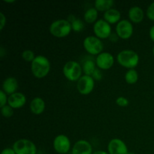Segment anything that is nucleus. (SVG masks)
I'll return each instance as SVG.
<instances>
[{"label":"nucleus","instance_id":"nucleus-35","mask_svg":"<svg viewBox=\"0 0 154 154\" xmlns=\"http://www.w3.org/2000/svg\"><path fill=\"white\" fill-rule=\"evenodd\" d=\"M5 2H8V3H13V2H15L14 0H12V1H8V0H5Z\"/></svg>","mask_w":154,"mask_h":154},{"label":"nucleus","instance_id":"nucleus-26","mask_svg":"<svg viewBox=\"0 0 154 154\" xmlns=\"http://www.w3.org/2000/svg\"><path fill=\"white\" fill-rule=\"evenodd\" d=\"M116 103L120 107H126L129 105V100L126 98L120 96V97L117 98L116 100Z\"/></svg>","mask_w":154,"mask_h":154},{"label":"nucleus","instance_id":"nucleus-13","mask_svg":"<svg viewBox=\"0 0 154 154\" xmlns=\"http://www.w3.org/2000/svg\"><path fill=\"white\" fill-rule=\"evenodd\" d=\"M72 154H93V147L87 141L80 140L74 144Z\"/></svg>","mask_w":154,"mask_h":154},{"label":"nucleus","instance_id":"nucleus-32","mask_svg":"<svg viewBox=\"0 0 154 154\" xmlns=\"http://www.w3.org/2000/svg\"><path fill=\"white\" fill-rule=\"evenodd\" d=\"M1 154H16L13 148H5Z\"/></svg>","mask_w":154,"mask_h":154},{"label":"nucleus","instance_id":"nucleus-21","mask_svg":"<svg viewBox=\"0 0 154 154\" xmlns=\"http://www.w3.org/2000/svg\"><path fill=\"white\" fill-rule=\"evenodd\" d=\"M96 63L93 60H87L83 65V71L86 75L91 76L96 70Z\"/></svg>","mask_w":154,"mask_h":154},{"label":"nucleus","instance_id":"nucleus-20","mask_svg":"<svg viewBox=\"0 0 154 154\" xmlns=\"http://www.w3.org/2000/svg\"><path fill=\"white\" fill-rule=\"evenodd\" d=\"M98 17V12L95 8H90L84 14V20L88 23H92L96 20Z\"/></svg>","mask_w":154,"mask_h":154},{"label":"nucleus","instance_id":"nucleus-9","mask_svg":"<svg viewBox=\"0 0 154 154\" xmlns=\"http://www.w3.org/2000/svg\"><path fill=\"white\" fill-rule=\"evenodd\" d=\"M54 148L60 154H66L70 150L71 142L69 138L65 135H59L54 140Z\"/></svg>","mask_w":154,"mask_h":154},{"label":"nucleus","instance_id":"nucleus-36","mask_svg":"<svg viewBox=\"0 0 154 154\" xmlns=\"http://www.w3.org/2000/svg\"><path fill=\"white\" fill-rule=\"evenodd\" d=\"M128 154H135L134 153H132V152H129V153Z\"/></svg>","mask_w":154,"mask_h":154},{"label":"nucleus","instance_id":"nucleus-2","mask_svg":"<svg viewBox=\"0 0 154 154\" xmlns=\"http://www.w3.org/2000/svg\"><path fill=\"white\" fill-rule=\"evenodd\" d=\"M117 62L120 66L130 69H134L139 62L138 54L131 50H124L118 54L117 57Z\"/></svg>","mask_w":154,"mask_h":154},{"label":"nucleus","instance_id":"nucleus-10","mask_svg":"<svg viewBox=\"0 0 154 154\" xmlns=\"http://www.w3.org/2000/svg\"><path fill=\"white\" fill-rule=\"evenodd\" d=\"M116 32L120 38L128 39L133 34V26L129 20H122L117 24Z\"/></svg>","mask_w":154,"mask_h":154},{"label":"nucleus","instance_id":"nucleus-5","mask_svg":"<svg viewBox=\"0 0 154 154\" xmlns=\"http://www.w3.org/2000/svg\"><path fill=\"white\" fill-rule=\"evenodd\" d=\"M13 149L16 154H36L37 148L32 141L28 139H19L13 144Z\"/></svg>","mask_w":154,"mask_h":154},{"label":"nucleus","instance_id":"nucleus-19","mask_svg":"<svg viewBox=\"0 0 154 154\" xmlns=\"http://www.w3.org/2000/svg\"><path fill=\"white\" fill-rule=\"evenodd\" d=\"M113 0H96L95 1V8L99 11H107L110 10L114 5Z\"/></svg>","mask_w":154,"mask_h":154},{"label":"nucleus","instance_id":"nucleus-16","mask_svg":"<svg viewBox=\"0 0 154 154\" xmlns=\"http://www.w3.org/2000/svg\"><path fill=\"white\" fill-rule=\"evenodd\" d=\"M45 108V101L40 97H35L32 100L30 103V110L33 114L39 115L42 114Z\"/></svg>","mask_w":154,"mask_h":154},{"label":"nucleus","instance_id":"nucleus-1","mask_svg":"<svg viewBox=\"0 0 154 154\" xmlns=\"http://www.w3.org/2000/svg\"><path fill=\"white\" fill-rule=\"evenodd\" d=\"M51 69V63L47 57L39 55L35 57L31 65L33 75L37 78H43L48 75Z\"/></svg>","mask_w":154,"mask_h":154},{"label":"nucleus","instance_id":"nucleus-37","mask_svg":"<svg viewBox=\"0 0 154 154\" xmlns=\"http://www.w3.org/2000/svg\"><path fill=\"white\" fill-rule=\"evenodd\" d=\"M153 56H154V47H153Z\"/></svg>","mask_w":154,"mask_h":154},{"label":"nucleus","instance_id":"nucleus-3","mask_svg":"<svg viewBox=\"0 0 154 154\" xmlns=\"http://www.w3.org/2000/svg\"><path fill=\"white\" fill-rule=\"evenodd\" d=\"M72 29V24L66 20H57L50 26V32L57 38L66 37Z\"/></svg>","mask_w":154,"mask_h":154},{"label":"nucleus","instance_id":"nucleus-22","mask_svg":"<svg viewBox=\"0 0 154 154\" xmlns=\"http://www.w3.org/2000/svg\"><path fill=\"white\" fill-rule=\"evenodd\" d=\"M126 81L129 84H134L138 81V72L135 69H129L125 75Z\"/></svg>","mask_w":154,"mask_h":154},{"label":"nucleus","instance_id":"nucleus-29","mask_svg":"<svg viewBox=\"0 0 154 154\" xmlns=\"http://www.w3.org/2000/svg\"><path fill=\"white\" fill-rule=\"evenodd\" d=\"M92 77H93V79L96 80V81H100V80L102 78V72H101L99 69H96V70H95V72H93Z\"/></svg>","mask_w":154,"mask_h":154},{"label":"nucleus","instance_id":"nucleus-28","mask_svg":"<svg viewBox=\"0 0 154 154\" xmlns=\"http://www.w3.org/2000/svg\"><path fill=\"white\" fill-rule=\"evenodd\" d=\"M8 102L7 96H6V93H5L3 90L0 91V107L1 108L6 105V102Z\"/></svg>","mask_w":154,"mask_h":154},{"label":"nucleus","instance_id":"nucleus-25","mask_svg":"<svg viewBox=\"0 0 154 154\" xmlns=\"http://www.w3.org/2000/svg\"><path fill=\"white\" fill-rule=\"evenodd\" d=\"M1 113L3 117L8 118V117H11L13 115V108L11 106H9V105H5L4 107L1 108Z\"/></svg>","mask_w":154,"mask_h":154},{"label":"nucleus","instance_id":"nucleus-27","mask_svg":"<svg viewBox=\"0 0 154 154\" xmlns=\"http://www.w3.org/2000/svg\"><path fill=\"white\" fill-rule=\"evenodd\" d=\"M147 16L151 20H154V2L149 6L147 10Z\"/></svg>","mask_w":154,"mask_h":154},{"label":"nucleus","instance_id":"nucleus-15","mask_svg":"<svg viewBox=\"0 0 154 154\" xmlns=\"http://www.w3.org/2000/svg\"><path fill=\"white\" fill-rule=\"evenodd\" d=\"M18 88V82L17 81L16 78H13V77H9V78H6L2 84V89L3 91L6 93V94L11 95L14 94L16 93V90Z\"/></svg>","mask_w":154,"mask_h":154},{"label":"nucleus","instance_id":"nucleus-17","mask_svg":"<svg viewBox=\"0 0 154 154\" xmlns=\"http://www.w3.org/2000/svg\"><path fill=\"white\" fill-rule=\"evenodd\" d=\"M121 14L118 10L114 8H111L110 10L107 11L104 13V18L105 20L107 21L108 23L114 24L117 22H120Z\"/></svg>","mask_w":154,"mask_h":154},{"label":"nucleus","instance_id":"nucleus-6","mask_svg":"<svg viewBox=\"0 0 154 154\" xmlns=\"http://www.w3.org/2000/svg\"><path fill=\"white\" fill-rule=\"evenodd\" d=\"M84 48L92 55L100 54L103 50V44L100 39L95 36H88L84 40Z\"/></svg>","mask_w":154,"mask_h":154},{"label":"nucleus","instance_id":"nucleus-30","mask_svg":"<svg viewBox=\"0 0 154 154\" xmlns=\"http://www.w3.org/2000/svg\"><path fill=\"white\" fill-rule=\"evenodd\" d=\"M0 17H1V18H0V22H1V24H0V29L2 30L3 28H4L5 25L6 18L2 12H1V13H0Z\"/></svg>","mask_w":154,"mask_h":154},{"label":"nucleus","instance_id":"nucleus-8","mask_svg":"<svg viewBox=\"0 0 154 154\" xmlns=\"http://www.w3.org/2000/svg\"><path fill=\"white\" fill-rule=\"evenodd\" d=\"M94 84V79L93 77L84 75L78 81L77 88L81 94L88 95L93 90Z\"/></svg>","mask_w":154,"mask_h":154},{"label":"nucleus","instance_id":"nucleus-33","mask_svg":"<svg viewBox=\"0 0 154 154\" xmlns=\"http://www.w3.org/2000/svg\"><path fill=\"white\" fill-rule=\"evenodd\" d=\"M150 37L152 39V41L154 42V26H152L150 29Z\"/></svg>","mask_w":154,"mask_h":154},{"label":"nucleus","instance_id":"nucleus-14","mask_svg":"<svg viewBox=\"0 0 154 154\" xmlns=\"http://www.w3.org/2000/svg\"><path fill=\"white\" fill-rule=\"evenodd\" d=\"M26 102L25 95L22 93H15L14 94L11 95L8 99V103L9 106L12 108H20L23 106Z\"/></svg>","mask_w":154,"mask_h":154},{"label":"nucleus","instance_id":"nucleus-12","mask_svg":"<svg viewBox=\"0 0 154 154\" xmlns=\"http://www.w3.org/2000/svg\"><path fill=\"white\" fill-rule=\"evenodd\" d=\"M114 57L110 53H101L96 57V66L99 67V69H103V70H107V69H111L113 66V65H114Z\"/></svg>","mask_w":154,"mask_h":154},{"label":"nucleus","instance_id":"nucleus-4","mask_svg":"<svg viewBox=\"0 0 154 154\" xmlns=\"http://www.w3.org/2000/svg\"><path fill=\"white\" fill-rule=\"evenodd\" d=\"M63 74L66 79L70 81H78L81 78L82 68L75 61H69L63 66Z\"/></svg>","mask_w":154,"mask_h":154},{"label":"nucleus","instance_id":"nucleus-11","mask_svg":"<svg viewBox=\"0 0 154 154\" xmlns=\"http://www.w3.org/2000/svg\"><path fill=\"white\" fill-rule=\"evenodd\" d=\"M109 154H128V148L126 144L119 138L111 140L108 145Z\"/></svg>","mask_w":154,"mask_h":154},{"label":"nucleus","instance_id":"nucleus-34","mask_svg":"<svg viewBox=\"0 0 154 154\" xmlns=\"http://www.w3.org/2000/svg\"><path fill=\"white\" fill-rule=\"evenodd\" d=\"M93 154H109L108 152L105 151H102V150H99V151H96L94 152Z\"/></svg>","mask_w":154,"mask_h":154},{"label":"nucleus","instance_id":"nucleus-7","mask_svg":"<svg viewBox=\"0 0 154 154\" xmlns=\"http://www.w3.org/2000/svg\"><path fill=\"white\" fill-rule=\"evenodd\" d=\"M93 32L99 38H109L111 35V25L105 20L100 19L95 23L93 26Z\"/></svg>","mask_w":154,"mask_h":154},{"label":"nucleus","instance_id":"nucleus-31","mask_svg":"<svg viewBox=\"0 0 154 154\" xmlns=\"http://www.w3.org/2000/svg\"><path fill=\"white\" fill-rule=\"evenodd\" d=\"M118 38L119 36L117 35V33H111V35L109 37V39L111 42H114V43H115V42H117V41H118Z\"/></svg>","mask_w":154,"mask_h":154},{"label":"nucleus","instance_id":"nucleus-23","mask_svg":"<svg viewBox=\"0 0 154 154\" xmlns=\"http://www.w3.org/2000/svg\"><path fill=\"white\" fill-rule=\"evenodd\" d=\"M69 20H70V21H69V22L72 24V28L74 31L75 32L82 31L83 29H84V23H83V21L81 20L76 19V18L74 17V16L73 17H72V19L69 17Z\"/></svg>","mask_w":154,"mask_h":154},{"label":"nucleus","instance_id":"nucleus-24","mask_svg":"<svg viewBox=\"0 0 154 154\" xmlns=\"http://www.w3.org/2000/svg\"><path fill=\"white\" fill-rule=\"evenodd\" d=\"M22 58L25 61L32 63V61L35 60V54L32 51H30V50H26V51H24L22 53Z\"/></svg>","mask_w":154,"mask_h":154},{"label":"nucleus","instance_id":"nucleus-18","mask_svg":"<svg viewBox=\"0 0 154 154\" xmlns=\"http://www.w3.org/2000/svg\"><path fill=\"white\" fill-rule=\"evenodd\" d=\"M129 17L132 22L138 23L141 22L144 18V11L138 6L132 7L129 11Z\"/></svg>","mask_w":154,"mask_h":154}]
</instances>
